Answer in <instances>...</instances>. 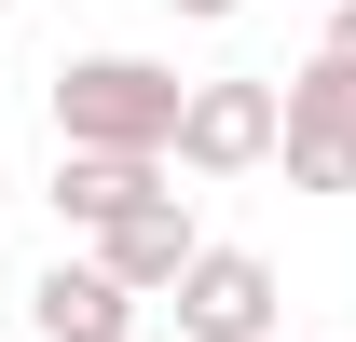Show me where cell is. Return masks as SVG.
Returning <instances> with one entry per match:
<instances>
[{"label":"cell","mask_w":356,"mask_h":342,"mask_svg":"<svg viewBox=\"0 0 356 342\" xmlns=\"http://www.w3.org/2000/svg\"><path fill=\"white\" fill-rule=\"evenodd\" d=\"M178 83L165 55H69L55 69V151H178Z\"/></svg>","instance_id":"1"},{"label":"cell","mask_w":356,"mask_h":342,"mask_svg":"<svg viewBox=\"0 0 356 342\" xmlns=\"http://www.w3.org/2000/svg\"><path fill=\"white\" fill-rule=\"evenodd\" d=\"M274 151H288V83H192L165 165H192V178H247V165H274Z\"/></svg>","instance_id":"2"},{"label":"cell","mask_w":356,"mask_h":342,"mask_svg":"<svg viewBox=\"0 0 356 342\" xmlns=\"http://www.w3.org/2000/svg\"><path fill=\"white\" fill-rule=\"evenodd\" d=\"M288 178L302 192H356V55H329V42L288 69Z\"/></svg>","instance_id":"3"},{"label":"cell","mask_w":356,"mask_h":342,"mask_svg":"<svg viewBox=\"0 0 356 342\" xmlns=\"http://www.w3.org/2000/svg\"><path fill=\"white\" fill-rule=\"evenodd\" d=\"M178 342H274V260L261 247H192L178 274Z\"/></svg>","instance_id":"4"},{"label":"cell","mask_w":356,"mask_h":342,"mask_svg":"<svg viewBox=\"0 0 356 342\" xmlns=\"http://www.w3.org/2000/svg\"><path fill=\"white\" fill-rule=\"evenodd\" d=\"M28 329H42V342H124L137 329V288L96 247L83 260H42V274H28Z\"/></svg>","instance_id":"5"},{"label":"cell","mask_w":356,"mask_h":342,"mask_svg":"<svg viewBox=\"0 0 356 342\" xmlns=\"http://www.w3.org/2000/svg\"><path fill=\"white\" fill-rule=\"evenodd\" d=\"M83 247L110 260V274H124L137 301H165L178 274H192V247H206V233H192V192H151V206H124L110 233H83Z\"/></svg>","instance_id":"6"},{"label":"cell","mask_w":356,"mask_h":342,"mask_svg":"<svg viewBox=\"0 0 356 342\" xmlns=\"http://www.w3.org/2000/svg\"><path fill=\"white\" fill-rule=\"evenodd\" d=\"M151 192H165V151H55V219L69 233H110Z\"/></svg>","instance_id":"7"},{"label":"cell","mask_w":356,"mask_h":342,"mask_svg":"<svg viewBox=\"0 0 356 342\" xmlns=\"http://www.w3.org/2000/svg\"><path fill=\"white\" fill-rule=\"evenodd\" d=\"M165 14H192V28H233V14H247V0H165Z\"/></svg>","instance_id":"8"},{"label":"cell","mask_w":356,"mask_h":342,"mask_svg":"<svg viewBox=\"0 0 356 342\" xmlns=\"http://www.w3.org/2000/svg\"><path fill=\"white\" fill-rule=\"evenodd\" d=\"M329 55H356V0H329Z\"/></svg>","instance_id":"9"},{"label":"cell","mask_w":356,"mask_h":342,"mask_svg":"<svg viewBox=\"0 0 356 342\" xmlns=\"http://www.w3.org/2000/svg\"><path fill=\"white\" fill-rule=\"evenodd\" d=\"M0 206H14V165H0Z\"/></svg>","instance_id":"10"},{"label":"cell","mask_w":356,"mask_h":342,"mask_svg":"<svg viewBox=\"0 0 356 342\" xmlns=\"http://www.w3.org/2000/svg\"><path fill=\"white\" fill-rule=\"evenodd\" d=\"M0 14H14V0H0Z\"/></svg>","instance_id":"11"}]
</instances>
